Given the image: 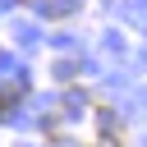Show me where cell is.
<instances>
[{"label": "cell", "instance_id": "1", "mask_svg": "<svg viewBox=\"0 0 147 147\" xmlns=\"http://www.w3.org/2000/svg\"><path fill=\"white\" fill-rule=\"evenodd\" d=\"M14 96H18V92H0V115H9V106H14Z\"/></svg>", "mask_w": 147, "mask_h": 147}]
</instances>
